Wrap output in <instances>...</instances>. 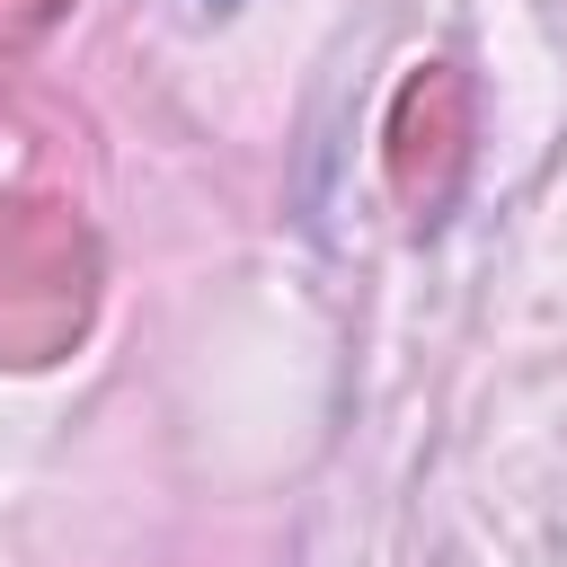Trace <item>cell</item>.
<instances>
[{"label": "cell", "mask_w": 567, "mask_h": 567, "mask_svg": "<svg viewBox=\"0 0 567 567\" xmlns=\"http://www.w3.org/2000/svg\"><path fill=\"white\" fill-rule=\"evenodd\" d=\"M204 9H239V0H204Z\"/></svg>", "instance_id": "cell-1"}]
</instances>
